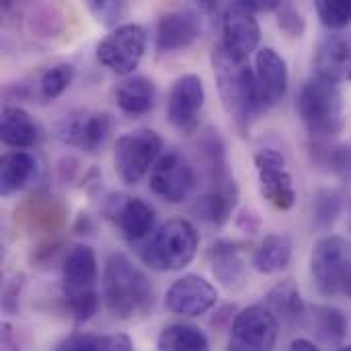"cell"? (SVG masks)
<instances>
[{"label":"cell","mask_w":351,"mask_h":351,"mask_svg":"<svg viewBox=\"0 0 351 351\" xmlns=\"http://www.w3.org/2000/svg\"><path fill=\"white\" fill-rule=\"evenodd\" d=\"M212 66L222 105L234 121L237 130L247 136L251 132L253 121L263 109L255 70L249 66L247 60L230 56L222 47V43H218L212 51Z\"/></svg>","instance_id":"obj_1"},{"label":"cell","mask_w":351,"mask_h":351,"mask_svg":"<svg viewBox=\"0 0 351 351\" xmlns=\"http://www.w3.org/2000/svg\"><path fill=\"white\" fill-rule=\"evenodd\" d=\"M103 300L119 321L146 317L154 304V292L146 274L123 253H113L103 271Z\"/></svg>","instance_id":"obj_2"},{"label":"cell","mask_w":351,"mask_h":351,"mask_svg":"<svg viewBox=\"0 0 351 351\" xmlns=\"http://www.w3.org/2000/svg\"><path fill=\"white\" fill-rule=\"evenodd\" d=\"M136 249L148 267L158 271H179L195 259L199 234L189 220L171 218Z\"/></svg>","instance_id":"obj_3"},{"label":"cell","mask_w":351,"mask_h":351,"mask_svg":"<svg viewBox=\"0 0 351 351\" xmlns=\"http://www.w3.org/2000/svg\"><path fill=\"white\" fill-rule=\"evenodd\" d=\"M298 113L311 136L327 140L341 134L346 125V101L335 82L325 78L308 80L298 95Z\"/></svg>","instance_id":"obj_4"},{"label":"cell","mask_w":351,"mask_h":351,"mask_svg":"<svg viewBox=\"0 0 351 351\" xmlns=\"http://www.w3.org/2000/svg\"><path fill=\"white\" fill-rule=\"evenodd\" d=\"M162 154V138L154 130L140 128L128 132L115 142V173L125 185H136L152 171Z\"/></svg>","instance_id":"obj_5"},{"label":"cell","mask_w":351,"mask_h":351,"mask_svg":"<svg viewBox=\"0 0 351 351\" xmlns=\"http://www.w3.org/2000/svg\"><path fill=\"white\" fill-rule=\"evenodd\" d=\"M351 265V247L341 237H323L311 255V274L323 296H339Z\"/></svg>","instance_id":"obj_6"},{"label":"cell","mask_w":351,"mask_h":351,"mask_svg":"<svg viewBox=\"0 0 351 351\" xmlns=\"http://www.w3.org/2000/svg\"><path fill=\"white\" fill-rule=\"evenodd\" d=\"M146 41L148 37H146L144 27L136 23H125V25L115 27L97 45V58L111 72L119 76H128L138 68L146 51Z\"/></svg>","instance_id":"obj_7"},{"label":"cell","mask_w":351,"mask_h":351,"mask_svg":"<svg viewBox=\"0 0 351 351\" xmlns=\"http://www.w3.org/2000/svg\"><path fill=\"white\" fill-rule=\"evenodd\" d=\"M280 335V321L261 304L241 311L230 329V351H274Z\"/></svg>","instance_id":"obj_8"},{"label":"cell","mask_w":351,"mask_h":351,"mask_svg":"<svg viewBox=\"0 0 351 351\" xmlns=\"http://www.w3.org/2000/svg\"><path fill=\"white\" fill-rule=\"evenodd\" d=\"M148 187L162 202L181 204L195 187V171L181 152L169 150L152 167Z\"/></svg>","instance_id":"obj_9"},{"label":"cell","mask_w":351,"mask_h":351,"mask_svg":"<svg viewBox=\"0 0 351 351\" xmlns=\"http://www.w3.org/2000/svg\"><path fill=\"white\" fill-rule=\"evenodd\" d=\"M103 214L107 220L115 224V228L121 232V237L132 245H142L154 234L156 226V214L154 210L140 197L132 195H109Z\"/></svg>","instance_id":"obj_10"},{"label":"cell","mask_w":351,"mask_h":351,"mask_svg":"<svg viewBox=\"0 0 351 351\" xmlns=\"http://www.w3.org/2000/svg\"><path fill=\"white\" fill-rule=\"evenodd\" d=\"M259 39L261 27L257 12L247 4V0L228 4L222 14V47L239 60H249L257 49Z\"/></svg>","instance_id":"obj_11"},{"label":"cell","mask_w":351,"mask_h":351,"mask_svg":"<svg viewBox=\"0 0 351 351\" xmlns=\"http://www.w3.org/2000/svg\"><path fill=\"white\" fill-rule=\"evenodd\" d=\"M113 119L103 111H72L56 123V136L64 144L82 152H97L109 132Z\"/></svg>","instance_id":"obj_12"},{"label":"cell","mask_w":351,"mask_h":351,"mask_svg":"<svg viewBox=\"0 0 351 351\" xmlns=\"http://www.w3.org/2000/svg\"><path fill=\"white\" fill-rule=\"evenodd\" d=\"M255 169L259 175V191L274 208L286 212L296 204L294 179L286 169V158L274 148H261L255 154Z\"/></svg>","instance_id":"obj_13"},{"label":"cell","mask_w":351,"mask_h":351,"mask_svg":"<svg viewBox=\"0 0 351 351\" xmlns=\"http://www.w3.org/2000/svg\"><path fill=\"white\" fill-rule=\"evenodd\" d=\"M206 88L197 74L179 76L167 99V117L181 134H193L199 125V113L204 109Z\"/></svg>","instance_id":"obj_14"},{"label":"cell","mask_w":351,"mask_h":351,"mask_svg":"<svg viewBox=\"0 0 351 351\" xmlns=\"http://www.w3.org/2000/svg\"><path fill=\"white\" fill-rule=\"evenodd\" d=\"M218 302V290L202 276L187 274L171 284L165 296V304L179 317H202Z\"/></svg>","instance_id":"obj_15"},{"label":"cell","mask_w":351,"mask_h":351,"mask_svg":"<svg viewBox=\"0 0 351 351\" xmlns=\"http://www.w3.org/2000/svg\"><path fill=\"white\" fill-rule=\"evenodd\" d=\"M97 255L88 245H74L62 265V292L66 302L78 300L97 292Z\"/></svg>","instance_id":"obj_16"},{"label":"cell","mask_w":351,"mask_h":351,"mask_svg":"<svg viewBox=\"0 0 351 351\" xmlns=\"http://www.w3.org/2000/svg\"><path fill=\"white\" fill-rule=\"evenodd\" d=\"M202 35V16L191 8L169 10L156 25V49L160 53L181 51Z\"/></svg>","instance_id":"obj_17"},{"label":"cell","mask_w":351,"mask_h":351,"mask_svg":"<svg viewBox=\"0 0 351 351\" xmlns=\"http://www.w3.org/2000/svg\"><path fill=\"white\" fill-rule=\"evenodd\" d=\"M255 80H257V88H259L263 107H274L286 97L288 80H290L288 64L274 47H263L257 51Z\"/></svg>","instance_id":"obj_18"},{"label":"cell","mask_w":351,"mask_h":351,"mask_svg":"<svg viewBox=\"0 0 351 351\" xmlns=\"http://www.w3.org/2000/svg\"><path fill=\"white\" fill-rule=\"evenodd\" d=\"M317 76L329 82H350L351 80V35L333 33L321 39L315 51Z\"/></svg>","instance_id":"obj_19"},{"label":"cell","mask_w":351,"mask_h":351,"mask_svg":"<svg viewBox=\"0 0 351 351\" xmlns=\"http://www.w3.org/2000/svg\"><path fill=\"white\" fill-rule=\"evenodd\" d=\"M214 278L228 290H237L245 282V261L237 243L220 241L214 243L208 251Z\"/></svg>","instance_id":"obj_20"},{"label":"cell","mask_w":351,"mask_h":351,"mask_svg":"<svg viewBox=\"0 0 351 351\" xmlns=\"http://www.w3.org/2000/svg\"><path fill=\"white\" fill-rule=\"evenodd\" d=\"M0 136H2V142L6 146L16 148V150H27V148L37 144L39 125L31 117V113H27L23 107L8 105V107L2 109Z\"/></svg>","instance_id":"obj_21"},{"label":"cell","mask_w":351,"mask_h":351,"mask_svg":"<svg viewBox=\"0 0 351 351\" xmlns=\"http://www.w3.org/2000/svg\"><path fill=\"white\" fill-rule=\"evenodd\" d=\"M265 308L286 325H296L306 317V306L300 296V288L294 280H284L276 284L265 294Z\"/></svg>","instance_id":"obj_22"},{"label":"cell","mask_w":351,"mask_h":351,"mask_svg":"<svg viewBox=\"0 0 351 351\" xmlns=\"http://www.w3.org/2000/svg\"><path fill=\"white\" fill-rule=\"evenodd\" d=\"M156 86L146 76H128L115 88V101L128 115H144L154 107Z\"/></svg>","instance_id":"obj_23"},{"label":"cell","mask_w":351,"mask_h":351,"mask_svg":"<svg viewBox=\"0 0 351 351\" xmlns=\"http://www.w3.org/2000/svg\"><path fill=\"white\" fill-rule=\"evenodd\" d=\"M37 171V160L27 150L6 152L0 160V193L12 195L21 191Z\"/></svg>","instance_id":"obj_24"},{"label":"cell","mask_w":351,"mask_h":351,"mask_svg":"<svg viewBox=\"0 0 351 351\" xmlns=\"http://www.w3.org/2000/svg\"><path fill=\"white\" fill-rule=\"evenodd\" d=\"M237 202H239V187L237 185L210 189L208 193L197 197V202L193 206V212L202 220L212 222L216 226H222L232 216V212L237 208Z\"/></svg>","instance_id":"obj_25"},{"label":"cell","mask_w":351,"mask_h":351,"mask_svg":"<svg viewBox=\"0 0 351 351\" xmlns=\"http://www.w3.org/2000/svg\"><path fill=\"white\" fill-rule=\"evenodd\" d=\"M292 261V241L286 234H267L253 253V267L259 274H278Z\"/></svg>","instance_id":"obj_26"},{"label":"cell","mask_w":351,"mask_h":351,"mask_svg":"<svg viewBox=\"0 0 351 351\" xmlns=\"http://www.w3.org/2000/svg\"><path fill=\"white\" fill-rule=\"evenodd\" d=\"M306 317H308V325H311L313 333L319 339H323L325 343L335 346L346 339L350 323L339 308L327 306V304L325 306L317 304V306H311Z\"/></svg>","instance_id":"obj_27"},{"label":"cell","mask_w":351,"mask_h":351,"mask_svg":"<svg viewBox=\"0 0 351 351\" xmlns=\"http://www.w3.org/2000/svg\"><path fill=\"white\" fill-rule=\"evenodd\" d=\"M158 351H212L206 333L187 323H175L165 327L156 339Z\"/></svg>","instance_id":"obj_28"},{"label":"cell","mask_w":351,"mask_h":351,"mask_svg":"<svg viewBox=\"0 0 351 351\" xmlns=\"http://www.w3.org/2000/svg\"><path fill=\"white\" fill-rule=\"evenodd\" d=\"M56 351H134L132 339L123 333L117 335H93L74 333L64 339Z\"/></svg>","instance_id":"obj_29"},{"label":"cell","mask_w":351,"mask_h":351,"mask_svg":"<svg viewBox=\"0 0 351 351\" xmlns=\"http://www.w3.org/2000/svg\"><path fill=\"white\" fill-rule=\"evenodd\" d=\"M21 220H27L35 230L53 232L64 224V210L53 202V197H31V202L21 210Z\"/></svg>","instance_id":"obj_30"},{"label":"cell","mask_w":351,"mask_h":351,"mask_svg":"<svg viewBox=\"0 0 351 351\" xmlns=\"http://www.w3.org/2000/svg\"><path fill=\"white\" fill-rule=\"evenodd\" d=\"M76 76V68L72 64H56L51 68H47L41 78H39V93L45 101H53L58 99L74 80Z\"/></svg>","instance_id":"obj_31"},{"label":"cell","mask_w":351,"mask_h":351,"mask_svg":"<svg viewBox=\"0 0 351 351\" xmlns=\"http://www.w3.org/2000/svg\"><path fill=\"white\" fill-rule=\"evenodd\" d=\"M321 23L329 29H343L351 25V0H319L315 4Z\"/></svg>","instance_id":"obj_32"},{"label":"cell","mask_w":351,"mask_h":351,"mask_svg":"<svg viewBox=\"0 0 351 351\" xmlns=\"http://www.w3.org/2000/svg\"><path fill=\"white\" fill-rule=\"evenodd\" d=\"M276 14H278V25H280V29H282L286 35H290V37H300V35L304 33L306 21H304V16L300 14V10H298L294 4L282 2L280 8L276 10Z\"/></svg>","instance_id":"obj_33"},{"label":"cell","mask_w":351,"mask_h":351,"mask_svg":"<svg viewBox=\"0 0 351 351\" xmlns=\"http://www.w3.org/2000/svg\"><path fill=\"white\" fill-rule=\"evenodd\" d=\"M125 2H115V0H90L88 10L97 16L99 23L107 27H115L119 19L125 14Z\"/></svg>","instance_id":"obj_34"},{"label":"cell","mask_w":351,"mask_h":351,"mask_svg":"<svg viewBox=\"0 0 351 351\" xmlns=\"http://www.w3.org/2000/svg\"><path fill=\"white\" fill-rule=\"evenodd\" d=\"M339 210H341V199L337 193H331V191L319 193L317 206H315V216H317L319 224L327 226L329 222H333L337 218Z\"/></svg>","instance_id":"obj_35"},{"label":"cell","mask_w":351,"mask_h":351,"mask_svg":"<svg viewBox=\"0 0 351 351\" xmlns=\"http://www.w3.org/2000/svg\"><path fill=\"white\" fill-rule=\"evenodd\" d=\"M327 165L335 173L350 175L351 177V148H348V146L331 148V152H327Z\"/></svg>","instance_id":"obj_36"},{"label":"cell","mask_w":351,"mask_h":351,"mask_svg":"<svg viewBox=\"0 0 351 351\" xmlns=\"http://www.w3.org/2000/svg\"><path fill=\"white\" fill-rule=\"evenodd\" d=\"M2 351H19L14 331L8 323H2Z\"/></svg>","instance_id":"obj_37"},{"label":"cell","mask_w":351,"mask_h":351,"mask_svg":"<svg viewBox=\"0 0 351 351\" xmlns=\"http://www.w3.org/2000/svg\"><path fill=\"white\" fill-rule=\"evenodd\" d=\"M288 351H321L311 339H304V337H298V339H294L292 341V346H290V350Z\"/></svg>","instance_id":"obj_38"},{"label":"cell","mask_w":351,"mask_h":351,"mask_svg":"<svg viewBox=\"0 0 351 351\" xmlns=\"http://www.w3.org/2000/svg\"><path fill=\"white\" fill-rule=\"evenodd\" d=\"M337 351H351V346H348V348H339Z\"/></svg>","instance_id":"obj_39"}]
</instances>
